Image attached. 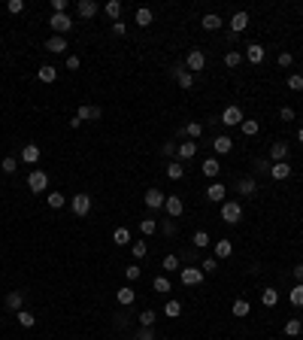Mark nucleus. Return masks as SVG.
I'll return each instance as SVG.
<instances>
[{
	"label": "nucleus",
	"instance_id": "1a4fd4ad",
	"mask_svg": "<svg viewBox=\"0 0 303 340\" xmlns=\"http://www.w3.org/2000/svg\"><path fill=\"white\" fill-rule=\"evenodd\" d=\"M100 116H103V109H100V106H79L73 119H79V125H82V122H97Z\"/></svg>",
	"mask_w": 303,
	"mask_h": 340
},
{
	"label": "nucleus",
	"instance_id": "5701e85b",
	"mask_svg": "<svg viewBox=\"0 0 303 340\" xmlns=\"http://www.w3.org/2000/svg\"><path fill=\"white\" fill-rule=\"evenodd\" d=\"M221 24H224V21H221V15H215V12H206V15L200 18V27H203V30H218Z\"/></svg>",
	"mask_w": 303,
	"mask_h": 340
},
{
	"label": "nucleus",
	"instance_id": "79ce46f5",
	"mask_svg": "<svg viewBox=\"0 0 303 340\" xmlns=\"http://www.w3.org/2000/svg\"><path fill=\"white\" fill-rule=\"evenodd\" d=\"M300 331H303V322H300V319H288V322H285V334H288V337H297Z\"/></svg>",
	"mask_w": 303,
	"mask_h": 340
},
{
	"label": "nucleus",
	"instance_id": "4468645a",
	"mask_svg": "<svg viewBox=\"0 0 303 340\" xmlns=\"http://www.w3.org/2000/svg\"><path fill=\"white\" fill-rule=\"evenodd\" d=\"M231 255H234V243H231V240H227V237L215 243V255H212L215 261H224V258H231Z\"/></svg>",
	"mask_w": 303,
	"mask_h": 340
},
{
	"label": "nucleus",
	"instance_id": "864d4df0",
	"mask_svg": "<svg viewBox=\"0 0 303 340\" xmlns=\"http://www.w3.org/2000/svg\"><path fill=\"white\" fill-rule=\"evenodd\" d=\"M134 340H158V337H155V328H140L134 334Z\"/></svg>",
	"mask_w": 303,
	"mask_h": 340
},
{
	"label": "nucleus",
	"instance_id": "c85d7f7f",
	"mask_svg": "<svg viewBox=\"0 0 303 340\" xmlns=\"http://www.w3.org/2000/svg\"><path fill=\"white\" fill-rule=\"evenodd\" d=\"M103 12H106L112 21H119V15H122V0H109V3H103Z\"/></svg>",
	"mask_w": 303,
	"mask_h": 340
},
{
	"label": "nucleus",
	"instance_id": "37998d69",
	"mask_svg": "<svg viewBox=\"0 0 303 340\" xmlns=\"http://www.w3.org/2000/svg\"><path fill=\"white\" fill-rule=\"evenodd\" d=\"M140 231H143L146 237H152V234L158 231V222H155V219H143V222H140Z\"/></svg>",
	"mask_w": 303,
	"mask_h": 340
},
{
	"label": "nucleus",
	"instance_id": "a19ab883",
	"mask_svg": "<svg viewBox=\"0 0 303 340\" xmlns=\"http://www.w3.org/2000/svg\"><path fill=\"white\" fill-rule=\"evenodd\" d=\"M185 134L191 137V140H200V137H203V125H200V122H188V125H185Z\"/></svg>",
	"mask_w": 303,
	"mask_h": 340
},
{
	"label": "nucleus",
	"instance_id": "39448f33",
	"mask_svg": "<svg viewBox=\"0 0 303 340\" xmlns=\"http://www.w3.org/2000/svg\"><path fill=\"white\" fill-rule=\"evenodd\" d=\"M221 125H224V128H237V125H243V109H240V106H224V112H221Z\"/></svg>",
	"mask_w": 303,
	"mask_h": 340
},
{
	"label": "nucleus",
	"instance_id": "473e14b6",
	"mask_svg": "<svg viewBox=\"0 0 303 340\" xmlns=\"http://www.w3.org/2000/svg\"><path fill=\"white\" fill-rule=\"evenodd\" d=\"M288 301H291V307H303V283H297V286L288 292Z\"/></svg>",
	"mask_w": 303,
	"mask_h": 340
},
{
	"label": "nucleus",
	"instance_id": "3c124183",
	"mask_svg": "<svg viewBox=\"0 0 303 340\" xmlns=\"http://www.w3.org/2000/svg\"><path fill=\"white\" fill-rule=\"evenodd\" d=\"M200 271H203V274H215V271H218V261H215V258H203V261H200Z\"/></svg>",
	"mask_w": 303,
	"mask_h": 340
},
{
	"label": "nucleus",
	"instance_id": "6ab92c4d",
	"mask_svg": "<svg viewBox=\"0 0 303 340\" xmlns=\"http://www.w3.org/2000/svg\"><path fill=\"white\" fill-rule=\"evenodd\" d=\"M246 27H249V12H246V9L234 12V18H231V30L240 33V30H246Z\"/></svg>",
	"mask_w": 303,
	"mask_h": 340
},
{
	"label": "nucleus",
	"instance_id": "13d9d810",
	"mask_svg": "<svg viewBox=\"0 0 303 340\" xmlns=\"http://www.w3.org/2000/svg\"><path fill=\"white\" fill-rule=\"evenodd\" d=\"M112 33H116V36H125V33H128V24H125L122 18H119V21H112Z\"/></svg>",
	"mask_w": 303,
	"mask_h": 340
},
{
	"label": "nucleus",
	"instance_id": "4d7b16f0",
	"mask_svg": "<svg viewBox=\"0 0 303 340\" xmlns=\"http://www.w3.org/2000/svg\"><path fill=\"white\" fill-rule=\"evenodd\" d=\"M161 231H164L167 237H173V234H176V219H164V225H161Z\"/></svg>",
	"mask_w": 303,
	"mask_h": 340
},
{
	"label": "nucleus",
	"instance_id": "20e7f679",
	"mask_svg": "<svg viewBox=\"0 0 303 340\" xmlns=\"http://www.w3.org/2000/svg\"><path fill=\"white\" fill-rule=\"evenodd\" d=\"M185 67H188V73H200L206 67V55L200 49H191V52L185 55Z\"/></svg>",
	"mask_w": 303,
	"mask_h": 340
},
{
	"label": "nucleus",
	"instance_id": "7ed1b4c3",
	"mask_svg": "<svg viewBox=\"0 0 303 340\" xmlns=\"http://www.w3.org/2000/svg\"><path fill=\"white\" fill-rule=\"evenodd\" d=\"M49 24H52V30H55V36H64L70 27H73V18L67 15V12H52V18H49Z\"/></svg>",
	"mask_w": 303,
	"mask_h": 340
},
{
	"label": "nucleus",
	"instance_id": "338daca9",
	"mask_svg": "<svg viewBox=\"0 0 303 340\" xmlns=\"http://www.w3.org/2000/svg\"><path fill=\"white\" fill-rule=\"evenodd\" d=\"M297 140H300V143H303V128H300V131H297Z\"/></svg>",
	"mask_w": 303,
	"mask_h": 340
},
{
	"label": "nucleus",
	"instance_id": "052dcab7",
	"mask_svg": "<svg viewBox=\"0 0 303 340\" xmlns=\"http://www.w3.org/2000/svg\"><path fill=\"white\" fill-rule=\"evenodd\" d=\"M6 9H9L12 15H18V12L24 9V3H21V0H9V3H6Z\"/></svg>",
	"mask_w": 303,
	"mask_h": 340
},
{
	"label": "nucleus",
	"instance_id": "0e129e2a",
	"mask_svg": "<svg viewBox=\"0 0 303 340\" xmlns=\"http://www.w3.org/2000/svg\"><path fill=\"white\" fill-rule=\"evenodd\" d=\"M67 70H79V55H70L67 58Z\"/></svg>",
	"mask_w": 303,
	"mask_h": 340
},
{
	"label": "nucleus",
	"instance_id": "ddd939ff",
	"mask_svg": "<svg viewBox=\"0 0 303 340\" xmlns=\"http://www.w3.org/2000/svg\"><path fill=\"white\" fill-rule=\"evenodd\" d=\"M237 192H240L243 198H255V192H258V182H255L252 176H243V179L237 182Z\"/></svg>",
	"mask_w": 303,
	"mask_h": 340
},
{
	"label": "nucleus",
	"instance_id": "0eeeda50",
	"mask_svg": "<svg viewBox=\"0 0 303 340\" xmlns=\"http://www.w3.org/2000/svg\"><path fill=\"white\" fill-rule=\"evenodd\" d=\"M173 76H176V85H179V88H191V85H194V73H188L185 64H176V67H173Z\"/></svg>",
	"mask_w": 303,
	"mask_h": 340
},
{
	"label": "nucleus",
	"instance_id": "9b49d317",
	"mask_svg": "<svg viewBox=\"0 0 303 340\" xmlns=\"http://www.w3.org/2000/svg\"><path fill=\"white\" fill-rule=\"evenodd\" d=\"M164 210H167V216H170V219H179V216L185 213V204H182V198H176V195H167V201H164Z\"/></svg>",
	"mask_w": 303,
	"mask_h": 340
},
{
	"label": "nucleus",
	"instance_id": "49530a36",
	"mask_svg": "<svg viewBox=\"0 0 303 340\" xmlns=\"http://www.w3.org/2000/svg\"><path fill=\"white\" fill-rule=\"evenodd\" d=\"M131 252H134V258H146L149 243H146V240H137V243H131Z\"/></svg>",
	"mask_w": 303,
	"mask_h": 340
},
{
	"label": "nucleus",
	"instance_id": "f704fd0d",
	"mask_svg": "<svg viewBox=\"0 0 303 340\" xmlns=\"http://www.w3.org/2000/svg\"><path fill=\"white\" fill-rule=\"evenodd\" d=\"M240 131H243L246 137H258V131H261V125H258L255 119H243V125H240Z\"/></svg>",
	"mask_w": 303,
	"mask_h": 340
},
{
	"label": "nucleus",
	"instance_id": "f257e3e1",
	"mask_svg": "<svg viewBox=\"0 0 303 340\" xmlns=\"http://www.w3.org/2000/svg\"><path fill=\"white\" fill-rule=\"evenodd\" d=\"M240 219H243V207L237 201H224L221 204V222L224 225H237Z\"/></svg>",
	"mask_w": 303,
	"mask_h": 340
},
{
	"label": "nucleus",
	"instance_id": "6e6552de",
	"mask_svg": "<svg viewBox=\"0 0 303 340\" xmlns=\"http://www.w3.org/2000/svg\"><path fill=\"white\" fill-rule=\"evenodd\" d=\"M143 201H146V207H149V210H164V201H167V195L161 192V188H149Z\"/></svg>",
	"mask_w": 303,
	"mask_h": 340
},
{
	"label": "nucleus",
	"instance_id": "e2e57ef3",
	"mask_svg": "<svg viewBox=\"0 0 303 340\" xmlns=\"http://www.w3.org/2000/svg\"><path fill=\"white\" fill-rule=\"evenodd\" d=\"M291 64H294V58H291L288 52H282V55H279V67H291Z\"/></svg>",
	"mask_w": 303,
	"mask_h": 340
},
{
	"label": "nucleus",
	"instance_id": "a878e982",
	"mask_svg": "<svg viewBox=\"0 0 303 340\" xmlns=\"http://www.w3.org/2000/svg\"><path fill=\"white\" fill-rule=\"evenodd\" d=\"M46 52H52V55L67 52V40H64V36H52V40H46Z\"/></svg>",
	"mask_w": 303,
	"mask_h": 340
},
{
	"label": "nucleus",
	"instance_id": "bf43d9fd",
	"mask_svg": "<svg viewBox=\"0 0 303 340\" xmlns=\"http://www.w3.org/2000/svg\"><path fill=\"white\" fill-rule=\"evenodd\" d=\"M279 119H282V122H294V109H291V106H282V109H279Z\"/></svg>",
	"mask_w": 303,
	"mask_h": 340
},
{
	"label": "nucleus",
	"instance_id": "7c9ffc66",
	"mask_svg": "<svg viewBox=\"0 0 303 340\" xmlns=\"http://www.w3.org/2000/svg\"><path fill=\"white\" fill-rule=\"evenodd\" d=\"M261 304H264V307H276V304H279V292H276V289H264Z\"/></svg>",
	"mask_w": 303,
	"mask_h": 340
},
{
	"label": "nucleus",
	"instance_id": "f8f14e48",
	"mask_svg": "<svg viewBox=\"0 0 303 340\" xmlns=\"http://www.w3.org/2000/svg\"><path fill=\"white\" fill-rule=\"evenodd\" d=\"M179 161H188V158H194L197 155V140H182L179 143Z\"/></svg>",
	"mask_w": 303,
	"mask_h": 340
},
{
	"label": "nucleus",
	"instance_id": "bb28decb",
	"mask_svg": "<svg viewBox=\"0 0 303 340\" xmlns=\"http://www.w3.org/2000/svg\"><path fill=\"white\" fill-rule=\"evenodd\" d=\"M36 76H40V82H55L58 79V70L52 64H43L40 70H36Z\"/></svg>",
	"mask_w": 303,
	"mask_h": 340
},
{
	"label": "nucleus",
	"instance_id": "ea45409f",
	"mask_svg": "<svg viewBox=\"0 0 303 340\" xmlns=\"http://www.w3.org/2000/svg\"><path fill=\"white\" fill-rule=\"evenodd\" d=\"M46 204H49L52 210H61V207L67 204V198H64L61 192H52V195H46Z\"/></svg>",
	"mask_w": 303,
	"mask_h": 340
},
{
	"label": "nucleus",
	"instance_id": "58836bf2",
	"mask_svg": "<svg viewBox=\"0 0 303 340\" xmlns=\"http://www.w3.org/2000/svg\"><path fill=\"white\" fill-rule=\"evenodd\" d=\"M155 319H158L155 310H143L140 313V328H155Z\"/></svg>",
	"mask_w": 303,
	"mask_h": 340
},
{
	"label": "nucleus",
	"instance_id": "de8ad7c7",
	"mask_svg": "<svg viewBox=\"0 0 303 340\" xmlns=\"http://www.w3.org/2000/svg\"><path fill=\"white\" fill-rule=\"evenodd\" d=\"M161 268H164V271H176V268H179V255H173V252H170V255H164Z\"/></svg>",
	"mask_w": 303,
	"mask_h": 340
},
{
	"label": "nucleus",
	"instance_id": "dca6fc26",
	"mask_svg": "<svg viewBox=\"0 0 303 340\" xmlns=\"http://www.w3.org/2000/svg\"><path fill=\"white\" fill-rule=\"evenodd\" d=\"M76 9H79V15H82V18H94L100 6L94 3V0H76Z\"/></svg>",
	"mask_w": 303,
	"mask_h": 340
},
{
	"label": "nucleus",
	"instance_id": "9d476101",
	"mask_svg": "<svg viewBox=\"0 0 303 340\" xmlns=\"http://www.w3.org/2000/svg\"><path fill=\"white\" fill-rule=\"evenodd\" d=\"M179 277H182V286H200L206 274H203L200 268H182V274H179Z\"/></svg>",
	"mask_w": 303,
	"mask_h": 340
},
{
	"label": "nucleus",
	"instance_id": "4be33fe9",
	"mask_svg": "<svg viewBox=\"0 0 303 340\" xmlns=\"http://www.w3.org/2000/svg\"><path fill=\"white\" fill-rule=\"evenodd\" d=\"M285 158H288V146H285V143H273V146H270V164L285 161Z\"/></svg>",
	"mask_w": 303,
	"mask_h": 340
},
{
	"label": "nucleus",
	"instance_id": "c756f323",
	"mask_svg": "<svg viewBox=\"0 0 303 340\" xmlns=\"http://www.w3.org/2000/svg\"><path fill=\"white\" fill-rule=\"evenodd\" d=\"M21 301H24V292H9L6 295V310H21Z\"/></svg>",
	"mask_w": 303,
	"mask_h": 340
},
{
	"label": "nucleus",
	"instance_id": "cd10ccee",
	"mask_svg": "<svg viewBox=\"0 0 303 340\" xmlns=\"http://www.w3.org/2000/svg\"><path fill=\"white\" fill-rule=\"evenodd\" d=\"M246 58H249V64H261L264 61V46L261 43H252L249 52H246Z\"/></svg>",
	"mask_w": 303,
	"mask_h": 340
},
{
	"label": "nucleus",
	"instance_id": "2eb2a0df",
	"mask_svg": "<svg viewBox=\"0 0 303 340\" xmlns=\"http://www.w3.org/2000/svg\"><path fill=\"white\" fill-rule=\"evenodd\" d=\"M21 161L33 167L36 161H40V146H33V143H27V146H21Z\"/></svg>",
	"mask_w": 303,
	"mask_h": 340
},
{
	"label": "nucleus",
	"instance_id": "a211bd4d",
	"mask_svg": "<svg viewBox=\"0 0 303 340\" xmlns=\"http://www.w3.org/2000/svg\"><path fill=\"white\" fill-rule=\"evenodd\" d=\"M116 301H119V304H122V307H131V304H134V301H137V292H134L131 286H122V289L116 292Z\"/></svg>",
	"mask_w": 303,
	"mask_h": 340
},
{
	"label": "nucleus",
	"instance_id": "412c9836",
	"mask_svg": "<svg viewBox=\"0 0 303 340\" xmlns=\"http://www.w3.org/2000/svg\"><path fill=\"white\" fill-rule=\"evenodd\" d=\"M212 149H215V155H227L234 149V140L231 137H215L212 140Z\"/></svg>",
	"mask_w": 303,
	"mask_h": 340
},
{
	"label": "nucleus",
	"instance_id": "aec40b11",
	"mask_svg": "<svg viewBox=\"0 0 303 340\" xmlns=\"http://www.w3.org/2000/svg\"><path fill=\"white\" fill-rule=\"evenodd\" d=\"M270 176H273V179H288V176H291V164H288V161L270 164Z\"/></svg>",
	"mask_w": 303,
	"mask_h": 340
},
{
	"label": "nucleus",
	"instance_id": "423d86ee",
	"mask_svg": "<svg viewBox=\"0 0 303 340\" xmlns=\"http://www.w3.org/2000/svg\"><path fill=\"white\" fill-rule=\"evenodd\" d=\"M70 210L76 213V216H88L91 213V195H73V201H70Z\"/></svg>",
	"mask_w": 303,
	"mask_h": 340
},
{
	"label": "nucleus",
	"instance_id": "72a5a7b5",
	"mask_svg": "<svg viewBox=\"0 0 303 340\" xmlns=\"http://www.w3.org/2000/svg\"><path fill=\"white\" fill-rule=\"evenodd\" d=\"M152 18H155V15H152V9H149V6H140V9H137V24H140V27H149V24H152Z\"/></svg>",
	"mask_w": 303,
	"mask_h": 340
},
{
	"label": "nucleus",
	"instance_id": "393cba45",
	"mask_svg": "<svg viewBox=\"0 0 303 340\" xmlns=\"http://www.w3.org/2000/svg\"><path fill=\"white\" fill-rule=\"evenodd\" d=\"M164 173H167V179H173V182H179V179L185 176V164H182V161H170Z\"/></svg>",
	"mask_w": 303,
	"mask_h": 340
},
{
	"label": "nucleus",
	"instance_id": "a18cd8bd",
	"mask_svg": "<svg viewBox=\"0 0 303 340\" xmlns=\"http://www.w3.org/2000/svg\"><path fill=\"white\" fill-rule=\"evenodd\" d=\"M0 167H3V173H15L18 170V158L15 155H6L3 161H0Z\"/></svg>",
	"mask_w": 303,
	"mask_h": 340
},
{
	"label": "nucleus",
	"instance_id": "6e6d98bb",
	"mask_svg": "<svg viewBox=\"0 0 303 340\" xmlns=\"http://www.w3.org/2000/svg\"><path fill=\"white\" fill-rule=\"evenodd\" d=\"M161 152H164L167 158H173V155L179 152V143H176V140H170V143H164V146H161Z\"/></svg>",
	"mask_w": 303,
	"mask_h": 340
},
{
	"label": "nucleus",
	"instance_id": "b1692460",
	"mask_svg": "<svg viewBox=\"0 0 303 340\" xmlns=\"http://www.w3.org/2000/svg\"><path fill=\"white\" fill-rule=\"evenodd\" d=\"M218 173H221L218 158H206V161H203V176H206V179H218Z\"/></svg>",
	"mask_w": 303,
	"mask_h": 340
},
{
	"label": "nucleus",
	"instance_id": "603ef678",
	"mask_svg": "<svg viewBox=\"0 0 303 340\" xmlns=\"http://www.w3.org/2000/svg\"><path fill=\"white\" fill-rule=\"evenodd\" d=\"M224 64H227V67H240V64H243V55H240V52H227V55H224Z\"/></svg>",
	"mask_w": 303,
	"mask_h": 340
},
{
	"label": "nucleus",
	"instance_id": "4c0bfd02",
	"mask_svg": "<svg viewBox=\"0 0 303 340\" xmlns=\"http://www.w3.org/2000/svg\"><path fill=\"white\" fill-rule=\"evenodd\" d=\"M152 289H155L158 295H167L173 286H170V280H167V277H155V280H152Z\"/></svg>",
	"mask_w": 303,
	"mask_h": 340
},
{
	"label": "nucleus",
	"instance_id": "f03ea898",
	"mask_svg": "<svg viewBox=\"0 0 303 340\" xmlns=\"http://www.w3.org/2000/svg\"><path fill=\"white\" fill-rule=\"evenodd\" d=\"M27 188H30L33 195L46 192V188H49V176H46L43 170H30V173H27Z\"/></svg>",
	"mask_w": 303,
	"mask_h": 340
},
{
	"label": "nucleus",
	"instance_id": "8fccbe9b",
	"mask_svg": "<svg viewBox=\"0 0 303 340\" xmlns=\"http://www.w3.org/2000/svg\"><path fill=\"white\" fill-rule=\"evenodd\" d=\"M288 88L291 91H303V76H300V73H291V76H288Z\"/></svg>",
	"mask_w": 303,
	"mask_h": 340
},
{
	"label": "nucleus",
	"instance_id": "2f4dec72",
	"mask_svg": "<svg viewBox=\"0 0 303 340\" xmlns=\"http://www.w3.org/2000/svg\"><path fill=\"white\" fill-rule=\"evenodd\" d=\"M112 243L128 246L131 243V228H116V231H112Z\"/></svg>",
	"mask_w": 303,
	"mask_h": 340
},
{
	"label": "nucleus",
	"instance_id": "c9c22d12",
	"mask_svg": "<svg viewBox=\"0 0 303 340\" xmlns=\"http://www.w3.org/2000/svg\"><path fill=\"white\" fill-rule=\"evenodd\" d=\"M15 316H18V325H21V328H33V325H36V316H33L30 310H18Z\"/></svg>",
	"mask_w": 303,
	"mask_h": 340
},
{
	"label": "nucleus",
	"instance_id": "09e8293b",
	"mask_svg": "<svg viewBox=\"0 0 303 340\" xmlns=\"http://www.w3.org/2000/svg\"><path fill=\"white\" fill-rule=\"evenodd\" d=\"M191 243H194L197 249H206V246H209V234H206V231H197V234L191 237Z\"/></svg>",
	"mask_w": 303,
	"mask_h": 340
},
{
	"label": "nucleus",
	"instance_id": "c03bdc74",
	"mask_svg": "<svg viewBox=\"0 0 303 340\" xmlns=\"http://www.w3.org/2000/svg\"><path fill=\"white\" fill-rule=\"evenodd\" d=\"M164 313H167L170 319H176V316H182V304H179V301H167V304H164Z\"/></svg>",
	"mask_w": 303,
	"mask_h": 340
},
{
	"label": "nucleus",
	"instance_id": "e433bc0d",
	"mask_svg": "<svg viewBox=\"0 0 303 340\" xmlns=\"http://www.w3.org/2000/svg\"><path fill=\"white\" fill-rule=\"evenodd\" d=\"M231 310H234V316H249V313H252V304H249L246 298H240V301H234Z\"/></svg>",
	"mask_w": 303,
	"mask_h": 340
},
{
	"label": "nucleus",
	"instance_id": "f3484780",
	"mask_svg": "<svg viewBox=\"0 0 303 340\" xmlns=\"http://www.w3.org/2000/svg\"><path fill=\"white\" fill-rule=\"evenodd\" d=\"M224 195H227V192H224V182H212V185L206 188V198H209L212 204H224Z\"/></svg>",
	"mask_w": 303,
	"mask_h": 340
},
{
	"label": "nucleus",
	"instance_id": "5fc2aeb1",
	"mask_svg": "<svg viewBox=\"0 0 303 340\" xmlns=\"http://www.w3.org/2000/svg\"><path fill=\"white\" fill-rule=\"evenodd\" d=\"M125 277H128V283H137L143 277V271L137 268V264H131V268H125Z\"/></svg>",
	"mask_w": 303,
	"mask_h": 340
},
{
	"label": "nucleus",
	"instance_id": "69168bd1",
	"mask_svg": "<svg viewBox=\"0 0 303 340\" xmlns=\"http://www.w3.org/2000/svg\"><path fill=\"white\" fill-rule=\"evenodd\" d=\"M291 274H294V280H297V283H303V264H297V268H294Z\"/></svg>",
	"mask_w": 303,
	"mask_h": 340
},
{
	"label": "nucleus",
	"instance_id": "680f3d73",
	"mask_svg": "<svg viewBox=\"0 0 303 340\" xmlns=\"http://www.w3.org/2000/svg\"><path fill=\"white\" fill-rule=\"evenodd\" d=\"M67 0H52V12H67Z\"/></svg>",
	"mask_w": 303,
	"mask_h": 340
}]
</instances>
